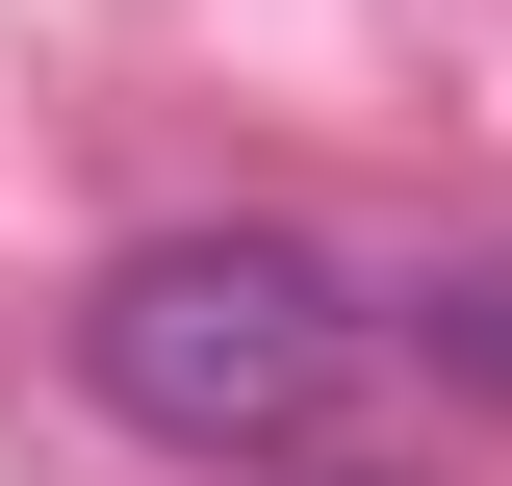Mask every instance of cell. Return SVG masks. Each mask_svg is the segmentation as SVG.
I'll list each match as a JSON object with an SVG mask.
<instances>
[{
  "mask_svg": "<svg viewBox=\"0 0 512 486\" xmlns=\"http://www.w3.org/2000/svg\"><path fill=\"white\" fill-rule=\"evenodd\" d=\"M359 359H384V307L333 282L308 231H128L103 282H77V384H103L128 435H180V461H308Z\"/></svg>",
  "mask_w": 512,
  "mask_h": 486,
  "instance_id": "obj_1",
  "label": "cell"
},
{
  "mask_svg": "<svg viewBox=\"0 0 512 486\" xmlns=\"http://www.w3.org/2000/svg\"><path fill=\"white\" fill-rule=\"evenodd\" d=\"M384 333H410V359H461V384H512V256H436Z\"/></svg>",
  "mask_w": 512,
  "mask_h": 486,
  "instance_id": "obj_2",
  "label": "cell"
}]
</instances>
